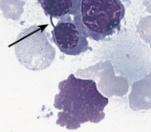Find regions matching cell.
Here are the masks:
<instances>
[{
  "label": "cell",
  "mask_w": 151,
  "mask_h": 132,
  "mask_svg": "<svg viewBox=\"0 0 151 132\" xmlns=\"http://www.w3.org/2000/svg\"><path fill=\"white\" fill-rule=\"evenodd\" d=\"M58 89L54 101L59 110L56 124L76 130L82 124H96L104 118L109 99L98 91L94 80L77 78L72 73L58 84Z\"/></svg>",
  "instance_id": "6da1fadb"
},
{
  "label": "cell",
  "mask_w": 151,
  "mask_h": 132,
  "mask_svg": "<svg viewBox=\"0 0 151 132\" xmlns=\"http://www.w3.org/2000/svg\"><path fill=\"white\" fill-rule=\"evenodd\" d=\"M125 14L120 0H78L73 20L88 39L104 41L120 30Z\"/></svg>",
  "instance_id": "7a4b0ae2"
},
{
  "label": "cell",
  "mask_w": 151,
  "mask_h": 132,
  "mask_svg": "<svg viewBox=\"0 0 151 132\" xmlns=\"http://www.w3.org/2000/svg\"><path fill=\"white\" fill-rule=\"evenodd\" d=\"M47 26H32L25 29L11 44L15 46L16 55L25 67L30 70H41L47 67L48 48H51L45 39L43 29ZM9 45V46H11Z\"/></svg>",
  "instance_id": "3957f363"
},
{
  "label": "cell",
  "mask_w": 151,
  "mask_h": 132,
  "mask_svg": "<svg viewBox=\"0 0 151 132\" xmlns=\"http://www.w3.org/2000/svg\"><path fill=\"white\" fill-rule=\"evenodd\" d=\"M51 32L52 42L59 50L68 55H79L91 50L87 36L70 15L59 19Z\"/></svg>",
  "instance_id": "277c9868"
},
{
  "label": "cell",
  "mask_w": 151,
  "mask_h": 132,
  "mask_svg": "<svg viewBox=\"0 0 151 132\" xmlns=\"http://www.w3.org/2000/svg\"><path fill=\"white\" fill-rule=\"evenodd\" d=\"M43 9L45 15L50 16V21L53 18L61 19L70 15L73 16L78 0H37Z\"/></svg>",
  "instance_id": "5b68a950"
},
{
  "label": "cell",
  "mask_w": 151,
  "mask_h": 132,
  "mask_svg": "<svg viewBox=\"0 0 151 132\" xmlns=\"http://www.w3.org/2000/svg\"><path fill=\"white\" fill-rule=\"evenodd\" d=\"M130 98L132 109L151 108V73L133 85Z\"/></svg>",
  "instance_id": "8992f818"
},
{
  "label": "cell",
  "mask_w": 151,
  "mask_h": 132,
  "mask_svg": "<svg viewBox=\"0 0 151 132\" xmlns=\"http://www.w3.org/2000/svg\"><path fill=\"white\" fill-rule=\"evenodd\" d=\"M22 5L20 0H0V9L4 11V16L6 18L18 20L22 12Z\"/></svg>",
  "instance_id": "52a82bcc"
},
{
  "label": "cell",
  "mask_w": 151,
  "mask_h": 132,
  "mask_svg": "<svg viewBox=\"0 0 151 132\" xmlns=\"http://www.w3.org/2000/svg\"><path fill=\"white\" fill-rule=\"evenodd\" d=\"M142 32H143V37L151 44V17H147L143 21Z\"/></svg>",
  "instance_id": "ba28073f"
}]
</instances>
